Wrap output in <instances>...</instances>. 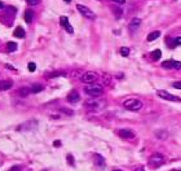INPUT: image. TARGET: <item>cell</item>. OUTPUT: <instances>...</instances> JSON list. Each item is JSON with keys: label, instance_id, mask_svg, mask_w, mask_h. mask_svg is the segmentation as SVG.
Listing matches in <instances>:
<instances>
[{"label": "cell", "instance_id": "obj_1", "mask_svg": "<svg viewBox=\"0 0 181 171\" xmlns=\"http://www.w3.org/2000/svg\"><path fill=\"white\" fill-rule=\"evenodd\" d=\"M84 92H86L87 95L92 96V97H98V96H101L102 94H104V88H102L101 84L92 83V84L87 86L86 88H84Z\"/></svg>", "mask_w": 181, "mask_h": 171}, {"label": "cell", "instance_id": "obj_2", "mask_svg": "<svg viewBox=\"0 0 181 171\" xmlns=\"http://www.w3.org/2000/svg\"><path fill=\"white\" fill-rule=\"evenodd\" d=\"M123 106L128 110H132V112H137V110L142 109V103L137 99H128L123 103Z\"/></svg>", "mask_w": 181, "mask_h": 171}, {"label": "cell", "instance_id": "obj_3", "mask_svg": "<svg viewBox=\"0 0 181 171\" xmlns=\"http://www.w3.org/2000/svg\"><path fill=\"white\" fill-rule=\"evenodd\" d=\"M163 163H164V157H163L161 153H154L153 156H150L149 165L152 167H154V169H156V167H161Z\"/></svg>", "mask_w": 181, "mask_h": 171}, {"label": "cell", "instance_id": "obj_4", "mask_svg": "<svg viewBox=\"0 0 181 171\" xmlns=\"http://www.w3.org/2000/svg\"><path fill=\"white\" fill-rule=\"evenodd\" d=\"M98 79V74L95 71H86V73L81 75V82L87 83V84H92L96 80Z\"/></svg>", "mask_w": 181, "mask_h": 171}, {"label": "cell", "instance_id": "obj_5", "mask_svg": "<svg viewBox=\"0 0 181 171\" xmlns=\"http://www.w3.org/2000/svg\"><path fill=\"white\" fill-rule=\"evenodd\" d=\"M76 9L80 12L81 14H83L84 17H87V18H89V20H93L96 17V14L93 13L92 11L89 9L88 7H86V5H81V4H78L76 5Z\"/></svg>", "mask_w": 181, "mask_h": 171}, {"label": "cell", "instance_id": "obj_6", "mask_svg": "<svg viewBox=\"0 0 181 171\" xmlns=\"http://www.w3.org/2000/svg\"><path fill=\"white\" fill-rule=\"evenodd\" d=\"M156 95H158L161 99H164V100H168V101H181V99L176 97L175 95H172V94H170V92H167V91H163V89L156 91Z\"/></svg>", "mask_w": 181, "mask_h": 171}, {"label": "cell", "instance_id": "obj_7", "mask_svg": "<svg viewBox=\"0 0 181 171\" xmlns=\"http://www.w3.org/2000/svg\"><path fill=\"white\" fill-rule=\"evenodd\" d=\"M162 66L166 68V69H175V70H180V69H181V62L180 61H175V60H167V61H163Z\"/></svg>", "mask_w": 181, "mask_h": 171}, {"label": "cell", "instance_id": "obj_8", "mask_svg": "<svg viewBox=\"0 0 181 171\" xmlns=\"http://www.w3.org/2000/svg\"><path fill=\"white\" fill-rule=\"evenodd\" d=\"M60 23H61V26L65 27V30L69 32V34H72V32H74V29H72V26L70 25V22H69L67 17H65V16L60 17Z\"/></svg>", "mask_w": 181, "mask_h": 171}, {"label": "cell", "instance_id": "obj_9", "mask_svg": "<svg viewBox=\"0 0 181 171\" xmlns=\"http://www.w3.org/2000/svg\"><path fill=\"white\" fill-rule=\"evenodd\" d=\"M118 135H119V137H122V139H133L135 137L133 131L128 130V128H122V130H119L118 131Z\"/></svg>", "mask_w": 181, "mask_h": 171}, {"label": "cell", "instance_id": "obj_10", "mask_svg": "<svg viewBox=\"0 0 181 171\" xmlns=\"http://www.w3.org/2000/svg\"><path fill=\"white\" fill-rule=\"evenodd\" d=\"M105 105V101L102 100H88L86 101V106H89V108H102Z\"/></svg>", "mask_w": 181, "mask_h": 171}, {"label": "cell", "instance_id": "obj_11", "mask_svg": "<svg viewBox=\"0 0 181 171\" xmlns=\"http://www.w3.org/2000/svg\"><path fill=\"white\" fill-rule=\"evenodd\" d=\"M79 100H80V96H79V94H78L76 91H71L70 94L67 95V101H69V103L74 104V103H78Z\"/></svg>", "mask_w": 181, "mask_h": 171}, {"label": "cell", "instance_id": "obj_12", "mask_svg": "<svg viewBox=\"0 0 181 171\" xmlns=\"http://www.w3.org/2000/svg\"><path fill=\"white\" fill-rule=\"evenodd\" d=\"M12 86H13V82L12 80H1L0 82V91H8V89L12 88Z\"/></svg>", "mask_w": 181, "mask_h": 171}, {"label": "cell", "instance_id": "obj_13", "mask_svg": "<svg viewBox=\"0 0 181 171\" xmlns=\"http://www.w3.org/2000/svg\"><path fill=\"white\" fill-rule=\"evenodd\" d=\"M13 34H14V37L18 38V39H23L25 38V30L21 27V26H17V27L14 29Z\"/></svg>", "mask_w": 181, "mask_h": 171}, {"label": "cell", "instance_id": "obj_14", "mask_svg": "<svg viewBox=\"0 0 181 171\" xmlns=\"http://www.w3.org/2000/svg\"><path fill=\"white\" fill-rule=\"evenodd\" d=\"M30 94H31V88H29V87H21V88L18 89V95H20L21 97H27Z\"/></svg>", "mask_w": 181, "mask_h": 171}, {"label": "cell", "instance_id": "obj_15", "mask_svg": "<svg viewBox=\"0 0 181 171\" xmlns=\"http://www.w3.org/2000/svg\"><path fill=\"white\" fill-rule=\"evenodd\" d=\"M140 25H141V20L140 18H133L131 21V23H129V29L136 30L137 27H140Z\"/></svg>", "mask_w": 181, "mask_h": 171}, {"label": "cell", "instance_id": "obj_16", "mask_svg": "<svg viewBox=\"0 0 181 171\" xmlns=\"http://www.w3.org/2000/svg\"><path fill=\"white\" fill-rule=\"evenodd\" d=\"M32 18H34V12L30 11V9H27L25 12V21H26V23H31Z\"/></svg>", "mask_w": 181, "mask_h": 171}, {"label": "cell", "instance_id": "obj_17", "mask_svg": "<svg viewBox=\"0 0 181 171\" xmlns=\"http://www.w3.org/2000/svg\"><path fill=\"white\" fill-rule=\"evenodd\" d=\"M162 56V51L161 49H154L152 52V60L153 61H158Z\"/></svg>", "mask_w": 181, "mask_h": 171}, {"label": "cell", "instance_id": "obj_18", "mask_svg": "<svg viewBox=\"0 0 181 171\" xmlns=\"http://www.w3.org/2000/svg\"><path fill=\"white\" fill-rule=\"evenodd\" d=\"M159 37H161V31H153L147 35V40L153 42V40H155V39H158Z\"/></svg>", "mask_w": 181, "mask_h": 171}, {"label": "cell", "instance_id": "obj_19", "mask_svg": "<svg viewBox=\"0 0 181 171\" xmlns=\"http://www.w3.org/2000/svg\"><path fill=\"white\" fill-rule=\"evenodd\" d=\"M44 89V87L41 84H32L31 87V92L32 94H38V92H41Z\"/></svg>", "mask_w": 181, "mask_h": 171}, {"label": "cell", "instance_id": "obj_20", "mask_svg": "<svg viewBox=\"0 0 181 171\" xmlns=\"http://www.w3.org/2000/svg\"><path fill=\"white\" fill-rule=\"evenodd\" d=\"M7 49L9 52H14V51L17 49V43H14V42H8L7 43Z\"/></svg>", "mask_w": 181, "mask_h": 171}, {"label": "cell", "instance_id": "obj_21", "mask_svg": "<svg viewBox=\"0 0 181 171\" xmlns=\"http://www.w3.org/2000/svg\"><path fill=\"white\" fill-rule=\"evenodd\" d=\"M95 161H96V163H97V165H100V166H104V165H105L104 158H102L100 154H95Z\"/></svg>", "mask_w": 181, "mask_h": 171}, {"label": "cell", "instance_id": "obj_22", "mask_svg": "<svg viewBox=\"0 0 181 171\" xmlns=\"http://www.w3.org/2000/svg\"><path fill=\"white\" fill-rule=\"evenodd\" d=\"M111 11L114 12L115 17H122V14H123V11L122 9H119V8H116V7H111Z\"/></svg>", "mask_w": 181, "mask_h": 171}, {"label": "cell", "instance_id": "obj_23", "mask_svg": "<svg viewBox=\"0 0 181 171\" xmlns=\"http://www.w3.org/2000/svg\"><path fill=\"white\" fill-rule=\"evenodd\" d=\"M129 52H131V51H129V48H127V47H122V48H120V55H122V56L127 57V56L129 55Z\"/></svg>", "mask_w": 181, "mask_h": 171}, {"label": "cell", "instance_id": "obj_24", "mask_svg": "<svg viewBox=\"0 0 181 171\" xmlns=\"http://www.w3.org/2000/svg\"><path fill=\"white\" fill-rule=\"evenodd\" d=\"M60 110H61L62 113H65V114H69V115H72L74 114V112L70 109H67V108H60Z\"/></svg>", "mask_w": 181, "mask_h": 171}, {"label": "cell", "instance_id": "obj_25", "mask_svg": "<svg viewBox=\"0 0 181 171\" xmlns=\"http://www.w3.org/2000/svg\"><path fill=\"white\" fill-rule=\"evenodd\" d=\"M29 70L31 71V73L36 70V65H35V62H30V64H29Z\"/></svg>", "mask_w": 181, "mask_h": 171}, {"label": "cell", "instance_id": "obj_26", "mask_svg": "<svg viewBox=\"0 0 181 171\" xmlns=\"http://www.w3.org/2000/svg\"><path fill=\"white\" fill-rule=\"evenodd\" d=\"M39 1H40V0H26V3L30 5H38Z\"/></svg>", "mask_w": 181, "mask_h": 171}, {"label": "cell", "instance_id": "obj_27", "mask_svg": "<svg viewBox=\"0 0 181 171\" xmlns=\"http://www.w3.org/2000/svg\"><path fill=\"white\" fill-rule=\"evenodd\" d=\"M172 87L176 89H181V82H173L172 83Z\"/></svg>", "mask_w": 181, "mask_h": 171}, {"label": "cell", "instance_id": "obj_28", "mask_svg": "<svg viewBox=\"0 0 181 171\" xmlns=\"http://www.w3.org/2000/svg\"><path fill=\"white\" fill-rule=\"evenodd\" d=\"M60 75H63V73H52L51 75H48V78H54V77H60Z\"/></svg>", "mask_w": 181, "mask_h": 171}, {"label": "cell", "instance_id": "obj_29", "mask_svg": "<svg viewBox=\"0 0 181 171\" xmlns=\"http://www.w3.org/2000/svg\"><path fill=\"white\" fill-rule=\"evenodd\" d=\"M67 161H69V163H70L71 166H74V160H72V156L71 154L67 156Z\"/></svg>", "mask_w": 181, "mask_h": 171}, {"label": "cell", "instance_id": "obj_30", "mask_svg": "<svg viewBox=\"0 0 181 171\" xmlns=\"http://www.w3.org/2000/svg\"><path fill=\"white\" fill-rule=\"evenodd\" d=\"M9 171H21V166H13L9 169Z\"/></svg>", "mask_w": 181, "mask_h": 171}, {"label": "cell", "instance_id": "obj_31", "mask_svg": "<svg viewBox=\"0 0 181 171\" xmlns=\"http://www.w3.org/2000/svg\"><path fill=\"white\" fill-rule=\"evenodd\" d=\"M113 1H114V3H116L118 5H123V4L126 3V0H113Z\"/></svg>", "mask_w": 181, "mask_h": 171}, {"label": "cell", "instance_id": "obj_32", "mask_svg": "<svg viewBox=\"0 0 181 171\" xmlns=\"http://www.w3.org/2000/svg\"><path fill=\"white\" fill-rule=\"evenodd\" d=\"M175 43H176V46H180V44H181V37L175 39Z\"/></svg>", "mask_w": 181, "mask_h": 171}, {"label": "cell", "instance_id": "obj_33", "mask_svg": "<svg viewBox=\"0 0 181 171\" xmlns=\"http://www.w3.org/2000/svg\"><path fill=\"white\" fill-rule=\"evenodd\" d=\"M53 145H54V146H60V145H61V143H60V141H54Z\"/></svg>", "mask_w": 181, "mask_h": 171}, {"label": "cell", "instance_id": "obj_34", "mask_svg": "<svg viewBox=\"0 0 181 171\" xmlns=\"http://www.w3.org/2000/svg\"><path fill=\"white\" fill-rule=\"evenodd\" d=\"M135 171H145V170H144V167H138V169H136Z\"/></svg>", "mask_w": 181, "mask_h": 171}, {"label": "cell", "instance_id": "obj_35", "mask_svg": "<svg viewBox=\"0 0 181 171\" xmlns=\"http://www.w3.org/2000/svg\"><path fill=\"white\" fill-rule=\"evenodd\" d=\"M0 8H4V4H3L1 1H0Z\"/></svg>", "mask_w": 181, "mask_h": 171}, {"label": "cell", "instance_id": "obj_36", "mask_svg": "<svg viewBox=\"0 0 181 171\" xmlns=\"http://www.w3.org/2000/svg\"><path fill=\"white\" fill-rule=\"evenodd\" d=\"M63 1H66V3H70V1H71V0H63Z\"/></svg>", "mask_w": 181, "mask_h": 171}, {"label": "cell", "instance_id": "obj_37", "mask_svg": "<svg viewBox=\"0 0 181 171\" xmlns=\"http://www.w3.org/2000/svg\"><path fill=\"white\" fill-rule=\"evenodd\" d=\"M113 171H122V170H113Z\"/></svg>", "mask_w": 181, "mask_h": 171}, {"label": "cell", "instance_id": "obj_38", "mask_svg": "<svg viewBox=\"0 0 181 171\" xmlns=\"http://www.w3.org/2000/svg\"><path fill=\"white\" fill-rule=\"evenodd\" d=\"M172 171H181V170H172Z\"/></svg>", "mask_w": 181, "mask_h": 171}, {"label": "cell", "instance_id": "obj_39", "mask_svg": "<svg viewBox=\"0 0 181 171\" xmlns=\"http://www.w3.org/2000/svg\"><path fill=\"white\" fill-rule=\"evenodd\" d=\"M98 1H100V0H98Z\"/></svg>", "mask_w": 181, "mask_h": 171}]
</instances>
